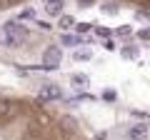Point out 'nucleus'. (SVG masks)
<instances>
[{"label":"nucleus","mask_w":150,"mask_h":140,"mask_svg":"<svg viewBox=\"0 0 150 140\" xmlns=\"http://www.w3.org/2000/svg\"><path fill=\"white\" fill-rule=\"evenodd\" d=\"M130 33H133V28H130V25H120L118 30H115V35H118V38H128Z\"/></svg>","instance_id":"15"},{"label":"nucleus","mask_w":150,"mask_h":140,"mask_svg":"<svg viewBox=\"0 0 150 140\" xmlns=\"http://www.w3.org/2000/svg\"><path fill=\"white\" fill-rule=\"evenodd\" d=\"M120 55H123V58L125 60H135V58H138V55H140V50H138V45H123V48H120Z\"/></svg>","instance_id":"7"},{"label":"nucleus","mask_w":150,"mask_h":140,"mask_svg":"<svg viewBox=\"0 0 150 140\" xmlns=\"http://www.w3.org/2000/svg\"><path fill=\"white\" fill-rule=\"evenodd\" d=\"M60 45H65V48H78V45H80V38H78V35H68V33H65L63 38H60Z\"/></svg>","instance_id":"9"},{"label":"nucleus","mask_w":150,"mask_h":140,"mask_svg":"<svg viewBox=\"0 0 150 140\" xmlns=\"http://www.w3.org/2000/svg\"><path fill=\"white\" fill-rule=\"evenodd\" d=\"M58 25H60V30H70V28H75V18L73 15H60Z\"/></svg>","instance_id":"10"},{"label":"nucleus","mask_w":150,"mask_h":140,"mask_svg":"<svg viewBox=\"0 0 150 140\" xmlns=\"http://www.w3.org/2000/svg\"><path fill=\"white\" fill-rule=\"evenodd\" d=\"M118 10H120V5L115 0H112V3H103V13H105V15H115Z\"/></svg>","instance_id":"12"},{"label":"nucleus","mask_w":150,"mask_h":140,"mask_svg":"<svg viewBox=\"0 0 150 140\" xmlns=\"http://www.w3.org/2000/svg\"><path fill=\"white\" fill-rule=\"evenodd\" d=\"M73 60H78V63H88V60H93V50H88V48L75 50V53H73Z\"/></svg>","instance_id":"8"},{"label":"nucleus","mask_w":150,"mask_h":140,"mask_svg":"<svg viewBox=\"0 0 150 140\" xmlns=\"http://www.w3.org/2000/svg\"><path fill=\"white\" fill-rule=\"evenodd\" d=\"M70 83H73V85H88V75H83V73H73V75H70Z\"/></svg>","instance_id":"13"},{"label":"nucleus","mask_w":150,"mask_h":140,"mask_svg":"<svg viewBox=\"0 0 150 140\" xmlns=\"http://www.w3.org/2000/svg\"><path fill=\"white\" fill-rule=\"evenodd\" d=\"M20 20H35V10H33V8H25V10L20 13Z\"/></svg>","instance_id":"16"},{"label":"nucleus","mask_w":150,"mask_h":140,"mask_svg":"<svg viewBox=\"0 0 150 140\" xmlns=\"http://www.w3.org/2000/svg\"><path fill=\"white\" fill-rule=\"evenodd\" d=\"M75 30L80 33V35H85V33L93 30V25H90V23H75Z\"/></svg>","instance_id":"14"},{"label":"nucleus","mask_w":150,"mask_h":140,"mask_svg":"<svg viewBox=\"0 0 150 140\" xmlns=\"http://www.w3.org/2000/svg\"><path fill=\"white\" fill-rule=\"evenodd\" d=\"M93 3H95V0H78V5H80V8H90Z\"/></svg>","instance_id":"20"},{"label":"nucleus","mask_w":150,"mask_h":140,"mask_svg":"<svg viewBox=\"0 0 150 140\" xmlns=\"http://www.w3.org/2000/svg\"><path fill=\"white\" fill-rule=\"evenodd\" d=\"M60 63H63L60 45H48L43 50V70H55V68H60Z\"/></svg>","instance_id":"2"},{"label":"nucleus","mask_w":150,"mask_h":140,"mask_svg":"<svg viewBox=\"0 0 150 140\" xmlns=\"http://www.w3.org/2000/svg\"><path fill=\"white\" fill-rule=\"evenodd\" d=\"M95 33L100 35V38H105V40H108V35H110V30H108V28H95Z\"/></svg>","instance_id":"19"},{"label":"nucleus","mask_w":150,"mask_h":140,"mask_svg":"<svg viewBox=\"0 0 150 140\" xmlns=\"http://www.w3.org/2000/svg\"><path fill=\"white\" fill-rule=\"evenodd\" d=\"M138 38H140V40H150V25L143 28V30H138Z\"/></svg>","instance_id":"18"},{"label":"nucleus","mask_w":150,"mask_h":140,"mask_svg":"<svg viewBox=\"0 0 150 140\" xmlns=\"http://www.w3.org/2000/svg\"><path fill=\"white\" fill-rule=\"evenodd\" d=\"M115 98H118V93L112 90V88H108V90L103 93V100H108V103H112V100H115Z\"/></svg>","instance_id":"17"},{"label":"nucleus","mask_w":150,"mask_h":140,"mask_svg":"<svg viewBox=\"0 0 150 140\" xmlns=\"http://www.w3.org/2000/svg\"><path fill=\"white\" fill-rule=\"evenodd\" d=\"M43 98L58 100V98H63V93H60V88L55 85V83H50V85H43Z\"/></svg>","instance_id":"6"},{"label":"nucleus","mask_w":150,"mask_h":140,"mask_svg":"<svg viewBox=\"0 0 150 140\" xmlns=\"http://www.w3.org/2000/svg\"><path fill=\"white\" fill-rule=\"evenodd\" d=\"M128 140H145L148 138V125L145 123H135V125H130L128 128Z\"/></svg>","instance_id":"3"},{"label":"nucleus","mask_w":150,"mask_h":140,"mask_svg":"<svg viewBox=\"0 0 150 140\" xmlns=\"http://www.w3.org/2000/svg\"><path fill=\"white\" fill-rule=\"evenodd\" d=\"M60 125H63V130H65V133H70V135H73L75 128H78V123H75L73 118H63V123H60Z\"/></svg>","instance_id":"11"},{"label":"nucleus","mask_w":150,"mask_h":140,"mask_svg":"<svg viewBox=\"0 0 150 140\" xmlns=\"http://www.w3.org/2000/svg\"><path fill=\"white\" fill-rule=\"evenodd\" d=\"M105 48H108V50H115V43H112V38H108V40H105Z\"/></svg>","instance_id":"21"},{"label":"nucleus","mask_w":150,"mask_h":140,"mask_svg":"<svg viewBox=\"0 0 150 140\" xmlns=\"http://www.w3.org/2000/svg\"><path fill=\"white\" fill-rule=\"evenodd\" d=\"M25 35H28V30L20 23H5V25L0 28V45H5V48H20L25 43Z\"/></svg>","instance_id":"1"},{"label":"nucleus","mask_w":150,"mask_h":140,"mask_svg":"<svg viewBox=\"0 0 150 140\" xmlns=\"http://www.w3.org/2000/svg\"><path fill=\"white\" fill-rule=\"evenodd\" d=\"M43 138H45V130L40 125H28L23 133V140H43Z\"/></svg>","instance_id":"4"},{"label":"nucleus","mask_w":150,"mask_h":140,"mask_svg":"<svg viewBox=\"0 0 150 140\" xmlns=\"http://www.w3.org/2000/svg\"><path fill=\"white\" fill-rule=\"evenodd\" d=\"M63 8H65V0H45V13L48 15H60L63 13Z\"/></svg>","instance_id":"5"}]
</instances>
